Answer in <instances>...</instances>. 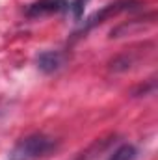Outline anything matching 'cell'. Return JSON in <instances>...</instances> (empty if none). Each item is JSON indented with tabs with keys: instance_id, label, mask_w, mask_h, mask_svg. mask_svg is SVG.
Returning <instances> with one entry per match:
<instances>
[{
	"instance_id": "cell-2",
	"label": "cell",
	"mask_w": 158,
	"mask_h": 160,
	"mask_svg": "<svg viewBox=\"0 0 158 160\" xmlns=\"http://www.w3.org/2000/svg\"><path fill=\"white\" fill-rule=\"evenodd\" d=\"M71 8L67 0H36L26 8V17L28 19H43L48 15H58L63 13Z\"/></svg>"
},
{
	"instance_id": "cell-5",
	"label": "cell",
	"mask_w": 158,
	"mask_h": 160,
	"mask_svg": "<svg viewBox=\"0 0 158 160\" xmlns=\"http://www.w3.org/2000/svg\"><path fill=\"white\" fill-rule=\"evenodd\" d=\"M126 4V2H125ZM125 4H112V6H108V8H104L101 13H97V15H93L91 19H89V24L87 26H95L97 22H102L106 17H110V15H116V13H119V11H123L126 6Z\"/></svg>"
},
{
	"instance_id": "cell-1",
	"label": "cell",
	"mask_w": 158,
	"mask_h": 160,
	"mask_svg": "<svg viewBox=\"0 0 158 160\" xmlns=\"http://www.w3.org/2000/svg\"><path fill=\"white\" fill-rule=\"evenodd\" d=\"M56 140L45 134H32L22 138L11 151L9 160H41L56 149Z\"/></svg>"
},
{
	"instance_id": "cell-4",
	"label": "cell",
	"mask_w": 158,
	"mask_h": 160,
	"mask_svg": "<svg viewBox=\"0 0 158 160\" xmlns=\"http://www.w3.org/2000/svg\"><path fill=\"white\" fill-rule=\"evenodd\" d=\"M136 155H138V151H136L134 145L123 143V145H119L117 149L110 155L108 160H136Z\"/></svg>"
},
{
	"instance_id": "cell-3",
	"label": "cell",
	"mask_w": 158,
	"mask_h": 160,
	"mask_svg": "<svg viewBox=\"0 0 158 160\" xmlns=\"http://www.w3.org/2000/svg\"><path fill=\"white\" fill-rule=\"evenodd\" d=\"M65 58L62 52L58 50H45L37 56V67H39L43 73H54L58 71L62 65H63Z\"/></svg>"
}]
</instances>
